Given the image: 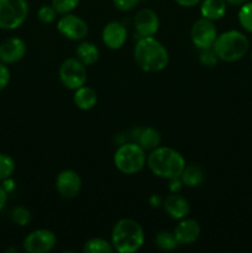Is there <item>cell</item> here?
<instances>
[{"mask_svg":"<svg viewBox=\"0 0 252 253\" xmlns=\"http://www.w3.org/2000/svg\"><path fill=\"white\" fill-rule=\"evenodd\" d=\"M136 64L147 73L161 72L169 63V53L167 48L153 36L137 39L133 49Z\"/></svg>","mask_w":252,"mask_h":253,"instance_id":"6da1fadb","label":"cell"},{"mask_svg":"<svg viewBox=\"0 0 252 253\" xmlns=\"http://www.w3.org/2000/svg\"><path fill=\"white\" fill-rule=\"evenodd\" d=\"M146 165L156 177L168 180L180 177L187 163L179 151L168 146H158L150 151Z\"/></svg>","mask_w":252,"mask_h":253,"instance_id":"7a4b0ae2","label":"cell"},{"mask_svg":"<svg viewBox=\"0 0 252 253\" xmlns=\"http://www.w3.org/2000/svg\"><path fill=\"white\" fill-rule=\"evenodd\" d=\"M111 244L119 253L137 252L145 244V232L136 220L121 219L114 225L111 231Z\"/></svg>","mask_w":252,"mask_h":253,"instance_id":"3957f363","label":"cell"},{"mask_svg":"<svg viewBox=\"0 0 252 253\" xmlns=\"http://www.w3.org/2000/svg\"><path fill=\"white\" fill-rule=\"evenodd\" d=\"M250 48V41L245 34L237 30H229L217 35L212 49L216 53L219 61L237 62L244 58Z\"/></svg>","mask_w":252,"mask_h":253,"instance_id":"277c9868","label":"cell"},{"mask_svg":"<svg viewBox=\"0 0 252 253\" xmlns=\"http://www.w3.org/2000/svg\"><path fill=\"white\" fill-rule=\"evenodd\" d=\"M146 162V151L133 141L120 143L114 153V165L123 174H137L145 168Z\"/></svg>","mask_w":252,"mask_h":253,"instance_id":"5b68a950","label":"cell"},{"mask_svg":"<svg viewBox=\"0 0 252 253\" xmlns=\"http://www.w3.org/2000/svg\"><path fill=\"white\" fill-rule=\"evenodd\" d=\"M29 16L26 0H0V29L16 30Z\"/></svg>","mask_w":252,"mask_h":253,"instance_id":"8992f818","label":"cell"},{"mask_svg":"<svg viewBox=\"0 0 252 253\" xmlns=\"http://www.w3.org/2000/svg\"><path fill=\"white\" fill-rule=\"evenodd\" d=\"M59 81L67 89L76 90L85 85L86 82V66H84L77 57H71L62 62L58 71Z\"/></svg>","mask_w":252,"mask_h":253,"instance_id":"52a82bcc","label":"cell"},{"mask_svg":"<svg viewBox=\"0 0 252 253\" xmlns=\"http://www.w3.org/2000/svg\"><path fill=\"white\" fill-rule=\"evenodd\" d=\"M57 30L62 36L71 41H82L85 39L89 32V27L85 20H83L78 15L72 14V12L64 14L59 17V20L57 21Z\"/></svg>","mask_w":252,"mask_h":253,"instance_id":"ba28073f","label":"cell"},{"mask_svg":"<svg viewBox=\"0 0 252 253\" xmlns=\"http://www.w3.org/2000/svg\"><path fill=\"white\" fill-rule=\"evenodd\" d=\"M57 244V236L53 231L47 229H39L30 232L24 239L22 246L27 253L51 252Z\"/></svg>","mask_w":252,"mask_h":253,"instance_id":"9c48e42d","label":"cell"},{"mask_svg":"<svg viewBox=\"0 0 252 253\" xmlns=\"http://www.w3.org/2000/svg\"><path fill=\"white\" fill-rule=\"evenodd\" d=\"M217 37V30L214 21L200 17L193 24L190 30V40L198 49L210 48Z\"/></svg>","mask_w":252,"mask_h":253,"instance_id":"30bf717a","label":"cell"},{"mask_svg":"<svg viewBox=\"0 0 252 253\" xmlns=\"http://www.w3.org/2000/svg\"><path fill=\"white\" fill-rule=\"evenodd\" d=\"M82 178L76 170L64 169L57 175L56 189L58 194L64 199H73L81 193Z\"/></svg>","mask_w":252,"mask_h":253,"instance_id":"8fae6325","label":"cell"},{"mask_svg":"<svg viewBox=\"0 0 252 253\" xmlns=\"http://www.w3.org/2000/svg\"><path fill=\"white\" fill-rule=\"evenodd\" d=\"M133 24H135V31L138 39L151 37L155 36L160 30V17L153 10L141 9L136 14Z\"/></svg>","mask_w":252,"mask_h":253,"instance_id":"7c38bea8","label":"cell"},{"mask_svg":"<svg viewBox=\"0 0 252 253\" xmlns=\"http://www.w3.org/2000/svg\"><path fill=\"white\" fill-rule=\"evenodd\" d=\"M101 40L108 48L120 49L127 41V30L121 22L110 21L104 26Z\"/></svg>","mask_w":252,"mask_h":253,"instance_id":"4fadbf2b","label":"cell"},{"mask_svg":"<svg viewBox=\"0 0 252 253\" xmlns=\"http://www.w3.org/2000/svg\"><path fill=\"white\" fill-rule=\"evenodd\" d=\"M26 54V43L19 37H9L0 43V61L12 64L21 61Z\"/></svg>","mask_w":252,"mask_h":253,"instance_id":"5bb4252c","label":"cell"},{"mask_svg":"<svg viewBox=\"0 0 252 253\" xmlns=\"http://www.w3.org/2000/svg\"><path fill=\"white\" fill-rule=\"evenodd\" d=\"M173 234L179 245H192L198 241L200 234H202V229H200L198 221L184 217V219L179 220Z\"/></svg>","mask_w":252,"mask_h":253,"instance_id":"9a60e30c","label":"cell"},{"mask_svg":"<svg viewBox=\"0 0 252 253\" xmlns=\"http://www.w3.org/2000/svg\"><path fill=\"white\" fill-rule=\"evenodd\" d=\"M165 211L174 220H182L190 212V204L179 193H170L163 198L162 204Z\"/></svg>","mask_w":252,"mask_h":253,"instance_id":"2e32d148","label":"cell"},{"mask_svg":"<svg viewBox=\"0 0 252 253\" xmlns=\"http://www.w3.org/2000/svg\"><path fill=\"white\" fill-rule=\"evenodd\" d=\"M131 138L133 142L138 143L145 151H152L161 146L160 131L153 127H137L131 131Z\"/></svg>","mask_w":252,"mask_h":253,"instance_id":"e0dca14e","label":"cell"},{"mask_svg":"<svg viewBox=\"0 0 252 253\" xmlns=\"http://www.w3.org/2000/svg\"><path fill=\"white\" fill-rule=\"evenodd\" d=\"M227 10V2L225 0H202L200 1V14L202 17L211 21H217L225 16Z\"/></svg>","mask_w":252,"mask_h":253,"instance_id":"ac0fdd59","label":"cell"},{"mask_svg":"<svg viewBox=\"0 0 252 253\" xmlns=\"http://www.w3.org/2000/svg\"><path fill=\"white\" fill-rule=\"evenodd\" d=\"M73 103L81 110H90L98 103V94L90 86L83 85L74 90Z\"/></svg>","mask_w":252,"mask_h":253,"instance_id":"d6986e66","label":"cell"},{"mask_svg":"<svg viewBox=\"0 0 252 253\" xmlns=\"http://www.w3.org/2000/svg\"><path fill=\"white\" fill-rule=\"evenodd\" d=\"M99 48L95 43L89 41H83L78 44L76 49V57L84 66H93L99 59Z\"/></svg>","mask_w":252,"mask_h":253,"instance_id":"ffe728a7","label":"cell"},{"mask_svg":"<svg viewBox=\"0 0 252 253\" xmlns=\"http://www.w3.org/2000/svg\"><path fill=\"white\" fill-rule=\"evenodd\" d=\"M179 178L184 187H199L204 180V170L198 165H185Z\"/></svg>","mask_w":252,"mask_h":253,"instance_id":"44dd1931","label":"cell"},{"mask_svg":"<svg viewBox=\"0 0 252 253\" xmlns=\"http://www.w3.org/2000/svg\"><path fill=\"white\" fill-rule=\"evenodd\" d=\"M114 250L111 241L101 237H93L84 242L83 252L85 253H113Z\"/></svg>","mask_w":252,"mask_h":253,"instance_id":"7402d4cb","label":"cell"},{"mask_svg":"<svg viewBox=\"0 0 252 253\" xmlns=\"http://www.w3.org/2000/svg\"><path fill=\"white\" fill-rule=\"evenodd\" d=\"M155 245L161 251H173L178 247V241L174 234L169 231H160L155 237Z\"/></svg>","mask_w":252,"mask_h":253,"instance_id":"603a6c76","label":"cell"},{"mask_svg":"<svg viewBox=\"0 0 252 253\" xmlns=\"http://www.w3.org/2000/svg\"><path fill=\"white\" fill-rule=\"evenodd\" d=\"M10 219L17 226H27V225L31 222L32 220V214L26 207H22V205H17V207L12 208V210L10 211Z\"/></svg>","mask_w":252,"mask_h":253,"instance_id":"cb8c5ba5","label":"cell"},{"mask_svg":"<svg viewBox=\"0 0 252 253\" xmlns=\"http://www.w3.org/2000/svg\"><path fill=\"white\" fill-rule=\"evenodd\" d=\"M237 19L242 29L252 34V1H246L245 4L240 5Z\"/></svg>","mask_w":252,"mask_h":253,"instance_id":"d4e9b609","label":"cell"},{"mask_svg":"<svg viewBox=\"0 0 252 253\" xmlns=\"http://www.w3.org/2000/svg\"><path fill=\"white\" fill-rule=\"evenodd\" d=\"M15 172V161L11 156L0 152V183L10 178Z\"/></svg>","mask_w":252,"mask_h":253,"instance_id":"484cf974","label":"cell"},{"mask_svg":"<svg viewBox=\"0 0 252 253\" xmlns=\"http://www.w3.org/2000/svg\"><path fill=\"white\" fill-rule=\"evenodd\" d=\"M57 15H58V12H57L56 9L52 6V4L42 5L39 9V11H37V17H39L40 21L44 25H49L52 24V22L56 21Z\"/></svg>","mask_w":252,"mask_h":253,"instance_id":"4316f807","label":"cell"},{"mask_svg":"<svg viewBox=\"0 0 252 253\" xmlns=\"http://www.w3.org/2000/svg\"><path fill=\"white\" fill-rule=\"evenodd\" d=\"M81 0H51L52 6L59 15L69 14L79 5Z\"/></svg>","mask_w":252,"mask_h":253,"instance_id":"83f0119b","label":"cell"},{"mask_svg":"<svg viewBox=\"0 0 252 253\" xmlns=\"http://www.w3.org/2000/svg\"><path fill=\"white\" fill-rule=\"evenodd\" d=\"M199 62L202 66L208 67V68H212V67H215L217 64L219 58H217L216 53H215V51L212 49V47H210V48L200 49Z\"/></svg>","mask_w":252,"mask_h":253,"instance_id":"f1b7e54d","label":"cell"},{"mask_svg":"<svg viewBox=\"0 0 252 253\" xmlns=\"http://www.w3.org/2000/svg\"><path fill=\"white\" fill-rule=\"evenodd\" d=\"M141 0H113V4L119 11H131V10L135 9L138 4H140Z\"/></svg>","mask_w":252,"mask_h":253,"instance_id":"f546056e","label":"cell"},{"mask_svg":"<svg viewBox=\"0 0 252 253\" xmlns=\"http://www.w3.org/2000/svg\"><path fill=\"white\" fill-rule=\"evenodd\" d=\"M10 79H11V73H10L9 67L0 61V91L4 90L9 85Z\"/></svg>","mask_w":252,"mask_h":253,"instance_id":"4dcf8cb0","label":"cell"},{"mask_svg":"<svg viewBox=\"0 0 252 253\" xmlns=\"http://www.w3.org/2000/svg\"><path fill=\"white\" fill-rule=\"evenodd\" d=\"M169 184H168V189H169V193H179L182 190V188L184 187L180 180V178H172V179H168Z\"/></svg>","mask_w":252,"mask_h":253,"instance_id":"1f68e13d","label":"cell"},{"mask_svg":"<svg viewBox=\"0 0 252 253\" xmlns=\"http://www.w3.org/2000/svg\"><path fill=\"white\" fill-rule=\"evenodd\" d=\"M1 187L4 188V190L7 193V194H10V193H12L15 190L14 179H12L11 177L6 178V179L2 180V182H1Z\"/></svg>","mask_w":252,"mask_h":253,"instance_id":"d6a6232c","label":"cell"},{"mask_svg":"<svg viewBox=\"0 0 252 253\" xmlns=\"http://www.w3.org/2000/svg\"><path fill=\"white\" fill-rule=\"evenodd\" d=\"M148 204L152 208H160L163 204V198L158 194H152L148 199Z\"/></svg>","mask_w":252,"mask_h":253,"instance_id":"836d02e7","label":"cell"},{"mask_svg":"<svg viewBox=\"0 0 252 253\" xmlns=\"http://www.w3.org/2000/svg\"><path fill=\"white\" fill-rule=\"evenodd\" d=\"M174 1L177 2L178 5H180V6L192 7V6H195V5L199 4L202 0H174Z\"/></svg>","mask_w":252,"mask_h":253,"instance_id":"e575fe53","label":"cell"},{"mask_svg":"<svg viewBox=\"0 0 252 253\" xmlns=\"http://www.w3.org/2000/svg\"><path fill=\"white\" fill-rule=\"evenodd\" d=\"M7 193L5 192L4 188L1 187V184H0V212L2 211V209L5 208V205H6V202H7Z\"/></svg>","mask_w":252,"mask_h":253,"instance_id":"d590c367","label":"cell"},{"mask_svg":"<svg viewBox=\"0 0 252 253\" xmlns=\"http://www.w3.org/2000/svg\"><path fill=\"white\" fill-rule=\"evenodd\" d=\"M225 1L230 5H234V6H240V5L245 4L247 0H225Z\"/></svg>","mask_w":252,"mask_h":253,"instance_id":"8d00e7d4","label":"cell"},{"mask_svg":"<svg viewBox=\"0 0 252 253\" xmlns=\"http://www.w3.org/2000/svg\"><path fill=\"white\" fill-rule=\"evenodd\" d=\"M6 252H17V250L16 249H9V250H6Z\"/></svg>","mask_w":252,"mask_h":253,"instance_id":"74e56055","label":"cell"},{"mask_svg":"<svg viewBox=\"0 0 252 253\" xmlns=\"http://www.w3.org/2000/svg\"><path fill=\"white\" fill-rule=\"evenodd\" d=\"M251 58H252V56H251Z\"/></svg>","mask_w":252,"mask_h":253,"instance_id":"f35d334b","label":"cell"}]
</instances>
